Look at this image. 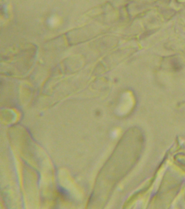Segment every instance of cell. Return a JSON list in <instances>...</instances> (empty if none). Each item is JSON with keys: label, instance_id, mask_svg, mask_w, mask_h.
Segmentation results:
<instances>
[{"label": "cell", "instance_id": "6da1fadb", "mask_svg": "<svg viewBox=\"0 0 185 209\" xmlns=\"http://www.w3.org/2000/svg\"><path fill=\"white\" fill-rule=\"evenodd\" d=\"M59 22H60L59 21L58 19L53 18H51V19H49L48 22L49 24L51 26H53V27L57 26V25H58V24H59Z\"/></svg>", "mask_w": 185, "mask_h": 209}]
</instances>
